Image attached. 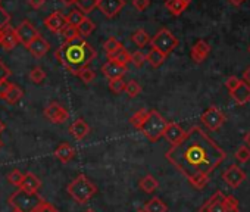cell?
Wrapping results in <instances>:
<instances>
[{
    "label": "cell",
    "instance_id": "6da1fadb",
    "mask_svg": "<svg viewBox=\"0 0 250 212\" xmlns=\"http://www.w3.org/2000/svg\"><path fill=\"white\" fill-rule=\"evenodd\" d=\"M165 158L191 186L202 190L209 183L210 172L224 162L227 153L200 127L194 126L178 145L169 148Z\"/></svg>",
    "mask_w": 250,
    "mask_h": 212
},
{
    "label": "cell",
    "instance_id": "7a4b0ae2",
    "mask_svg": "<svg viewBox=\"0 0 250 212\" xmlns=\"http://www.w3.org/2000/svg\"><path fill=\"white\" fill-rule=\"evenodd\" d=\"M55 56L59 61V64L63 65L71 74L78 75L84 68H87L93 62V59H96L97 52L90 43L80 37L72 42H65L56 50Z\"/></svg>",
    "mask_w": 250,
    "mask_h": 212
},
{
    "label": "cell",
    "instance_id": "3957f363",
    "mask_svg": "<svg viewBox=\"0 0 250 212\" xmlns=\"http://www.w3.org/2000/svg\"><path fill=\"white\" fill-rule=\"evenodd\" d=\"M199 212H240V205L235 196L218 190L199 208Z\"/></svg>",
    "mask_w": 250,
    "mask_h": 212
},
{
    "label": "cell",
    "instance_id": "277c9868",
    "mask_svg": "<svg viewBox=\"0 0 250 212\" xmlns=\"http://www.w3.org/2000/svg\"><path fill=\"white\" fill-rule=\"evenodd\" d=\"M66 191L77 203L84 205L97 193V187L93 181L88 180V177L80 174L66 186Z\"/></svg>",
    "mask_w": 250,
    "mask_h": 212
},
{
    "label": "cell",
    "instance_id": "5b68a950",
    "mask_svg": "<svg viewBox=\"0 0 250 212\" xmlns=\"http://www.w3.org/2000/svg\"><path fill=\"white\" fill-rule=\"evenodd\" d=\"M168 121L155 109L149 111V115L143 124V127L140 128V131L149 139V142L155 143L158 142L161 137H164L165 131H167V127H168Z\"/></svg>",
    "mask_w": 250,
    "mask_h": 212
},
{
    "label": "cell",
    "instance_id": "8992f818",
    "mask_svg": "<svg viewBox=\"0 0 250 212\" xmlns=\"http://www.w3.org/2000/svg\"><path fill=\"white\" fill-rule=\"evenodd\" d=\"M8 202L14 209L20 212H34L43 202V199L39 196V193H30L24 189H18L9 196Z\"/></svg>",
    "mask_w": 250,
    "mask_h": 212
},
{
    "label": "cell",
    "instance_id": "52a82bcc",
    "mask_svg": "<svg viewBox=\"0 0 250 212\" xmlns=\"http://www.w3.org/2000/svg\"><path fill=\"white\" fill-rule=\"evenodd\" d=\"M150 44H152L153 49H158V50H161L164 55L168 56L171 52H174V50L178 47V40H177V37H175L168 28H161V30L152 37Z\"/></svg>",
    "mask_w": 250,
    "mask_h": 212
},
{
    "label": "cell",
    "instance_id": "ba28073f",
    "mask_svg": "<svg viewBox=\"0 0 250 212\" xmlns=\"http://www.w3.org/2000/svg\"><path fill=\"white\" fill-rule=\"evenodd\" d=\"M227 117L216 108V106H209V108L202 114V123L212 131L219 130L224 123H225Z\"/></svg>",
    "mask_w": 250,
    "mask_h": 212
},
{
    "label": "cell",
    "instance_id": "9c48e42d",
    "mask_svg": "<svg viewBox=\"0 0 250 212\" xmlns=\"http://www.w3.org/2000/svg\"><path fill=\"white\" fill-rule=\"evenodd\" d=\"M44 117L53 123V124H63L69 118V112L63 108V106L58 102H52L46 106L44 109Z\"/></svg>",
    "mask_w": 250,
    "mask_h": 212
},
{
    "label": "cell",
    "instance_id": "30bf717a",
    "mask_svg": "<svg viewBox=\"0 0 250 212\" xmlns=\"http://www.w3.org/2000/svg\"><path fill=\"white\" fill-rule=\"evenodd\" d=\"M17 34H18V39H20V43L24 44L25 47H28L40 34L39 31L36 30V27L30 22V21H22L17 28Z\"/></svg>",
    "mask_w": 250,
    "mask_h": 212
},
{
    "label": "cell",
    "instance_id": "8fae6325",
    "mask_svg": "<svg viewBox=\"0 0 250 212\" xmlns=\"http://www.w3.org/2000/svg\"><path fill=\"white\" fill-rule=\"evenodd\" d=\"M222 180L231 187V189H237L241 186V183L246 180V172L237 167V165H231L229 168H227L222 172Z\"/></svg>",
    "mask_w": 250,
    "mask_h": 212
},
{
    "label": "cell",
    "instance_id": "7c38bea8",
    "mask_svg": "<svg viewBox=\"0 0 250 212\" xmlns=\"http://www.w3.org/2000/svg\"><path fill=\"white\" fill-rule=\"evenodd\" d=\"M125 6V0H99L97 8L106 18L116 17Z\"/></svg>",
    "mask_w": 250,
    "mask_h": 212
},
{
    "label": "cell",
    "instance_id": "4fadbf2b",
    "mask_svg": "<svg viewBox=\"0 0 250 212\" xmlns=\"http://www.w3.org/2000/svg\"><path fill=\"white\" fill-rule=\"evenodd\" d=\"M102 72L107 80H116V78H122L125 74H127V66L113 61V59H109L102 66Z\"/></svg>",
    "mask_w": 250,
    "mask_h": 212
},
{
    "label": "cell",
    "instance_id": "5bb4252c",
    "mask_svg": "<svg viewBox=\"0 0 250 212\" xmlns=\"http://www.w3.org/2000/svg\"><path fill=\"white\" fill-rule=\"evenodd\" d=\"M44 25L52 31V33H62L68 27L66 17H63L61 12H53L44 20Z\"/></svg>",
    "mask_w": 250,
    "mask_h": 212
},
{
    "label": "cell",
    "instance_id": "9a60e30c",
    "mask_svg": "<svg viewBox=\"0 0 250 212\" xmlns=\"http://www.w3.org/2000/svg\"><path fill=\"white\" fill-rule=\"evenodd\" d=\"M186 134H187V131L183 130L181 126H178L177 123H169L164 137L167 139V142L171 143V146H174V145H178L186 137Z\"/></svg>",
    "mask_w": 250,
    "mask_h": 212
},
{
    "label": "cell",
    "instance_id": "2e32d148",
    "mask_svg": "<svg viewBox=\"0 0 250 212\" xmlns=\"http://www.w3.org/2000/svg\"><path fill=\"white\" fill-rule=\"evenodd\" d=\"M209 53H210V46H209V43L205 42V40H197V42L193 44L191 52H190L191 59H193L196 64H202V62L209 56Z\"/></svg>",
    "mask_w": 250,
    "mask_h": 212
},
{
    "label": "cell",
    "instance_id": "e0dca14e",
    "mask_svg": "<svg viewBox=\"0 0 250 212\" xmlns=\"http://www.w3.org/2000/svg\"><path fill=\"white\" fill-rule=\"evenodd\" d=\"M69 134L75 139V140H83L90 134V126L83 120V118H77L71 126H69Z\"/></svg>",
    "mask_w": 250,
    "mask_h": 212
},
{
    "label": "cell",
    "instance_id": "ac0fdd59",
    "mask_svg": "<svg viewBox=\"0 0 250 212\" xmlns=\"http://www.w3.org/2000/svg\"><path fill=\"white\" fill-rule=\"evenodd\" d=\"M27 49H28V52H30L33 56H36V58H43V56L50 50V44H49L47 40H44L42 36H39Z\"/></svg>",
    "mask_w": 250,
    "mask_h": 212
},
{
    "label": "cell",
    "instance_id": "d6986e66",
    "mask_svg": "<svg viewBox=\"0 0 250 212\" xmlns=\"http://www.w3.org/2000/svg\"><path fill=\"white\" fill-rule=\"evenodd\" d=\"M55 158L58 159V161H61L62 164H68V162H71L72 159H74V156H75V149L69 145V143H61L58 148H56V150H55Z\"/></svg>",
    "mask_w": 250,
    "mask_h": 212
},
{
    "label": "cell",
    "instance_id": "ffe728a7",
    "mask_svg": "<svg viewBox=\"0 0 250 212\" xmlns=\"http://www.w3.org/2000/svg\"><path fill=\"white\" fill-rule=\"evenodd\" d=\"M231 97H232V99L235 100V103L240 105V106L249 103V102H250V85H249L247 83L241 81V84H240L234 91H231Z\"/></svg>",
    "mask_w": 250,
    "mask_h": 212
},
{
    "label": "cell",
    "instance_id": "44dd1931",
    "mask_svg": "<svg viewBox=\"0 0 250 212\" xmlns=\"http://www.w3.org/2000/svg\"><path fill=\"white\" fill-rule=\"evenodd\" d=\"M42 187V181L39 180L37 175H34L33 172H25L24 174V178H22V183L20 186V189H24L30 193H37L39 189Z\"/></svg>",
    "mask_w": 250,
    "mask_h": 212
},
{
    "label": "cell",
    "instance_id": "7402d4cb",
    "mask_svg": "<svg viewBox=\"0 0 250 212\" xmlns=\"http://www.w3.org/2000/svg\"><path fill=\"white\" fill-rule=\"evenodd\" d=\"M20 43V39H18V34H17V30L12 28L11 25L6 27L3 30V42H2V47L5 50H12L17 44Z\"/></svg>",
    "mask_w": 250,
    "mask_h": 212
},
{
    "label": "cell",
    "instance_id": "603a6c76",
    "mask_svg": "<svg viewBox=\"0 0 250 212\" xmlns=\"http://www.w3.org/2000/svg\"><path fill=\"white\" fill-rule=\"evenodd\" d=\"M191 0H167L165 2V8L168 9V12L174 17L181 15L190 5Z\"/></svg>",
    "mask_w": 250,
    "mask_h": 212
},
{
    "label": "cell",
    "instance_id": "cb8c5ba5",
    "mask_svg": "<svg viewBox=\"0 0 250 212\" xmlns=\"http://www.w3.org/2000/svg\"><path fill=\"white\" fill-rule=\"evenodd\" d=\"M165 59H167V55H164L161 50L153 49V47L150 49L149 53H146V62H149V65L153 68H159L165 62Z\"/></svg>",
    "mask_w": 250,
    "mask_h": 212
},
{
    "label": "cell",
    "instance_id": "d4e9b609",
    "mask_svg": "<svg viewBox=\"0 0 250 212\" xmlns=\"http://www.w3.org/2000/svg\"><path fill=\"white\" fill-rule=\"evenodd\" d=\"M139 187H140L145 193H155V190H158V187H159V181H158L153 175L147 174V175H145V177L139 181Z\"/></svg>",
    "mask_w": 250,
    "mask_h": 212
},
{
    "label": "cell",
    "instance_id": "484cf974",
    "mask_svg": "<svg viewBox=\"0 0 250 212\" xmlns=\"http://www.w3.org/2000/svg\"><path fill=\"white\" fill-rule=\"evenodd\" d=\"M143 209L146 212H168V206L167 203H164L161 197H152L150 200L146 202Z\"/></svg>",
    "mask_w": 250,
    "mask_h": 212
},
{
    "label": "cell",
    "instance_id": "4316f807",
    "mask_svg": "<svg viewBox=\"0 0 250 212\" xmlns=\"http://www.w3.org/2000/svg\"><path fill=\"white\" fill-rule=\"evenodd\" d=\"M131 40L134 42V44H136L137 47H146V46L152 42L150 36H149L147 31L143 30V28L136 30V31L133 33V36H131Z\"/></svg>",
    "mask_w": 250,
    "mask_h": 212
},
{
    "label": "cell",
    "instance_id": "83f0119b",
    "mask_svg": "<svg viewBox=\"0 0 250 212\" xmlns=\"http://www.w3.org/2000/svg\"><path fill=\"white\" fill-rule=\"evenodd\" d=\"M122 47H124V46H122L115 37H110V39H107V40L103 43V50H104V53H106L109 58L113 56L115 53H118Z\"/></svg>",
    "mask_w": 250,
    "mask_h": 212
},
{
    "label": "cell",
    "instance_id": "f1b7e54d",
    "mask_svg": "<svg viewBox=\"0 0 250 212\" xmlns=\"http://www.w3.org/2000/svg\"><path fill=\"white\" fill-rule=\"evenodd\" d=\"M147 115H149V111H146V109H139L136 114H133L131 115V118H130V124L133 126V127H136V128H142L143 127V124H145V121H146V118H147Z\"/></svg>",
    "mask_w": 250,
    "mask_h": 212
},
{
    "label": "cell",
    "instance_id": "f546056e",
    "mask_svg": "<svg viewBox=\"0 0 250 212\" xmlns=\"http://www.w3.org/2000/svg\"><path fill=\"white\" fill-rule=\"evenodd\" d=\"M85 18H87V17H85L81 11H78V9H74V11H71V12L66 15L68 25H71V27H77V28H78V25H80Z\"/></svg>",
    "mask_w": 250,
    "mask_h": 212
},
{
    "label": "cell",
    "instance_id": "4dcf8cb0",
    "mask_svg": "<svg viewBox=\"0 0 250 212\" xmlns=\"http://www.w3.org/2000/svg\"><path fill=\"white\" fill-rule=\"evenodd\" d=\"M22 96H24V91H22V88L21 87H18L17 84H14L12 85V88L9 90V93H8V96H6V102L9 103V105H15V103H18L21 99H22Z\"/></svg>",
    "mask_w": 250,
    "mask_h": 212
},
{
    "label": "cell",
    "instance_id": "1f68e13d",
    "mask_svg": "<svg viewBox=\"0 0 250 212\" xmlns=\"http://www.w3.org/2000/svg\"><path fill=\"white\" fill-rule=\"evenodd\" d=\"M94 28H96V24L90 20V18H85L80 25H78V33H80V37H87V36H90L93 31H94Z\"/></svg>",
    "mask_w": 250,
    "mask_h": 212
},
{
    "label": "cell",
    "instance_id": "d6a6232c",
    "mask_svg": "<svg viewBox=\"0 0 250 212\" xmlns=\"http://www.w3.org/2000/svg\"><path fill=\"white\" fill-rule=\"evenodd\" d=\"M97 3H99V0H77V8L78 11H81L84 15L91 12L94 8H97Z\"/></svg>",
    "mask_w": 250,
    "mask_h": 212
},
{
    "label": "cell",
    "instance_id": "836d02e7",
    "mask_svg": "<svg viewBox=\"0 0 250 212\" xmlns=\"http://www.w3.org/2000/svg\"><path fill=\"white\" fill-rule=\"evenodd\" d=\"M142 91V85L136 81V80H130L125 84V93H127L130 97H137Z\"/></svg>",
    "mask_w": 250,
    "mask_h": 212
},
{
    "label": "cell",
    "instance_id": "e575fe53",
    "mask_svg": "<svg viewBox=\"0 0 250 212\" xmlns=\"http://www.w3.org/2000/svg\"><path fill=\"white\" fill-rule=\"evenodd\" d=\"M30 80H31L34 84H42V83L46 80V72L43 71L42 66H34V68L30 71Z\"/></svg>",
    "mask_w": 250,
    "mask_h": 212
},
{
    "label": "cell",
    "instance_id": "d590c367",
    "mask_svg": "<svg viewBox=\"0 0 250 212\" xmlns=\"http://www.w3.org/2000/svg\"><path fill=\"white\" fill-rule=\"evenodd\" d=\"M234 158H235L238 162H243V164L249 162V161H250V148L246 146V145H244V146H240V148L235 150Z\"/></svg>",
    "mask_w": 250,
    "mask_h": 212
},
{
    "label": "cell",
    "instance_id": "8d00e7d4",
    "mask_svg": "<svg viewBox=\"0 0 250 212\" xmlns=\"http://www.w3.org/2000/svg\"><path fill=\"white\" fill-rule=\"evenodd\" d=\"M109 59H113V61H116V62H119V64H122V65H127L128 62H131V55L122 47L118 53H115V55L110 56Z\"/></svg>",
    "mask_w": 250,
    "mask_h": 212
},
{
    "label": "cell",
    "instance_id": "74e56055",
    "mask_svg": "<svg viewBox=\"0 0 250 212\" xmlns=\"http://www.w3.org/2000/svg\"><path fill=\"white\" fill-rule=\"evenodd\" d=\"M61 34H62V37H63V40H65V42H72V40L80 39L78 28H77V27H71V25H68V27H66Z\"/></svg>",
    "mask_w": 250,
    "mask_h": 212
},
{
    "label": "cell",
    "instance_id": "f35d334b",
    "mask_svg": "<svg viewBox=\"0 0 250 212\" xmlns=\"http://www.w3.org/2000/svg\"><path fill=\"white\" fill-rule=\"evenodd\" d=\"M22 178H24V174H22L20 170H12V171L6 175V180H8L11 184L17 186V187H20V186H21Z\"/></svg>",
    "mask_w": 250,
    "mask_h": 212
},
{
    "label": "cell",
    "instance_id": "ab89813d",
    "mask_svg": "<svg viewBox=\"0 0 250 212\" xmlns=\"http://www.w3.org/2000/svg\"><path fill=\"white\" fill-rule=\"evenodd\" d=\"M125 83L122 78H116V80H109V88L110 91H113L115 94H119L122 91H125Z\"/></svg>",
    "mask_w": 250,
    "mask_h": 212
},
{
    "label": "cell",
    "instance_id": "60d3db41",
    "mask_svg": "<svg viewBox=\"0 0 250 212\" xmlns=\"http://www.w3.org/2000/svg\"><path fill=\"white\" fill-rule=\"evenodd\" d=\"M83 83H85V84H90V83H93V80L96 78V72L91 69V68H84L78 75H77Z\"/></svg>",
    "mask_w": 250,
    "mask_h": 212
},
{
    "label": "cell",
    "instance_id": "b9f144b4",
    "mask_svg": "<svg viewBox=\"0 0 250 212\" xmlns=\"http://www.w3.org/2000/svg\"><path fill=\"white\" fill-rule=\"evenodd\" d=\"M131 62L134 64V66L140 68L145 65L146 62V53H143L142 50H136L134 53H131Z\"/></svg>",
    "mask_w": 250,
    "mask_h": 212
},
{
    "label": "cell",
    "instance_id": "7bdbcfd3",
    "mask_svg": "<svg viewBox=\"0 0 250 212\" xmlns=\"http://www.w3.org/2000/svg\"><path fill=\"white\" fill-rule=\"evenodd\" d=\"M9 22H11V15L0 6V31H3L6 27H9Z\"/></svg>",
    "mask_w": 250,
    "mask_h": 212
},
{
    "label": "cell",
    "instance_id": "ee69618b",
    "mask_svg": "<svg viewBox=\"0 0 250 212\" xmlns=\"http://www.w3.org/2000/svg\"><path fill=\"white\" fill-rule=\"evenodd\" d=\"M240 84H241V80H240L237 75H231V77H228V78H227V81H225V87L229 90V93H231V91H234Z\"/></svg>",
    "mask_w": 250,
    "mask_h": 212
},
{
    "label": "cell",
    "instance_id": "f6af8a7d",
    "mask_svg": "<svg viewBox=\"0 0 250 212\" xmlns=\"http://www.w3.org/2000/svg\"><path fill=\"white\" fill-rule=\"evenodd\" d=\"M12 83L11 81H8V80H5V81H0V99H6V96H8V93H9V90L12 88Z\"/></svg>",
    "mask_w": 250,
    "mask_h": 212
},
{
    "label": "cell",
    "instance_id": "bcb514c9",
    "mask_svg": "<svg viewBox=\"0 0 250 212\" xmlns=\"http://www.w3.org/2000/svg\"><path fill=\"white\" fill-rule=\"evenodd\" d=\"M34 212H59V211H58V209L55 208V205H52L50 202L43 200Z\"/></svg>",
    "mask_w": 250,
    "mask_h": 212
},
{
    "label": "cell",
    "instance_id": "7dc6e473",
    "mask_svg": "<svg viewBox=\"0 0 250 212\" xmlns=\"http://www.w3.org/2000/svg\"><path fill=\"white\" fill-rule=\"evenodd\" d=\"M133 6L139 11L143 12L150 6V0H133Z\"/></svg>",
    "mask_w": 250,
    "mask_h": 212
},
{
    "label": "cell",
    "instance_id": "c3c4849f",
    "mask_svg": "<svg viewBox=\"0 0 250 212\" xmlns=\"http://www.w3.org/2000/svg\"><path fill=\"white\" fill-rule=\"evenodd\" d=\"M12 72H11V69L0 61V81H5V80H8L9 78V75H11Z\"/></svg>",
    "mask_w": 250,
    "mask_h": 212
},
{
    "label": "cell",
    "instance_id": "681fc988",
    "mask_svg": "<svg viewBox=\"0 0 250 212\" xmlns=\"http://www.w3.org/2000/svg\"><path fill=\"white\" fill-rule=\"evenodd\" d=\"M46 0H28V5L34 9H40L44 5Z\"/></svg>",
    "mask_w": 250,
    "mask_h": 212
},
{
    "label": "cell",
    "instance_id": "f907efd6",
    "mask_svg": "<svg viewBox=\"0 0 250 212\" xmlns=\"http://www.w3.org/2000/svg\"><path fill=\"white\" fill-rule=\"evenodd\" d=\"M243 81L250 85V66L243 71Z\"/></svg>",
    "mask_w": 250,
    "mask_h": 212
},
{
    "label": "cell",
    "instance_id": "816d5d0a",
    "mask_svg": "<svg viewBox=\"0 0 250 212\" xmlns=\"http://www.w3.org/2000/svg\"><path fill=\"white\" fill-rule=\"evenodd\" d=\"M243 142H244V145H246V146H249V148H250V131L244 134V137H243Z\"/></svg>",
    "mask_w": 250,
    "mask_h": 212
},
{
    "label": "cell",
    "instance_id": "f5cc1de1",
    "mask_svg": "<svg viewBox=\"0 0 250 212\" xmlns=\"http://www.w3.org/2000/svg\"><path fill=\"white\" fill-rule=\"evenodd\" d=\"M61 2H62L63 5L69 6V5H75V3H77V0H61Z\"/></svg>",
    "mask_w": 250,
    "mask_h": 212
},
{
    "label": "cell",
    "instance_id": "db71d44e",
    "mask_svg": "<svg viewBox=\"0 0 250 212\" xmlns=\"http://www.w3.org/2000/svg\"><path fill=\"white\" fill-rule=\"evenodd\" d=\"M243 2H244V0H229V3L234 5V6H240V5H243Z\"/></svg>",
    "mask_w": 250,
    "mask_h": 212
},
{
    "label": "cell",
    "instance_id": "11a10c76",
    "mask_svg": "<svg viewBox=\"0 0 250 212\" xmlns=\"http://www.w3.org/2000/svg\"><path fill=\"white\" fill-rule=\"evenodd\" d=\"M3 130H5V124H3L2 121H0V134L3 133Z\"/></svg>",
    "mask_w": 250,
    "mask_h": 212
},
{
    "label": "cell",
    "instance_id": "9f6ffc18",
    "mask_svg": "<svg viewBox=\"0 0 250 212\" xmlns=\"http://www.w3.org/2000/svg\"><path fill=\"white\" fill-rule=\"evenodd\" d=\"M2 42H3V31H0V46H2Z\"/></svg>",
    "mask_w": 250,
    "mask_h": 212
},
{
    "label": "cell",
    "instance_id": "6f0895ef",
    "mask_svg": "<svg viewBox=\"0 0 250 212\" xmlns=\"http://www.w3.org/2000/svg\"><path fill=\"white\" fill-rule=\"evenodd\" d=\"M84 212H96V211H94V209H91V208H88V209H85Z\"/></svg>",
    "mask_w": 250,
    "mask_h": 212
},
{
    "label": "cell",
    "instance_id": "680465c9",
    "mask_svg": "<svg viewBox=\"0 0 250 212\" xmlns=\"http://www.w3.org/2000/svg\"><path fill=\"white\" fill-rule=\"evenodd\" d=\"M3 148V142H2V139H0V149Z\"/></svg>",
    "mask_w": 250,
    "mask_h": 212
},
{
    "label": "cell",
    "instance_id": "91938a15",
    "mask_svg": "<svg viewBox=\"0 0 250 212\" xmlns=\"http://www.w3.org/2000/svg\"><path fill=\"white\" fill-rule=\"evenodd\" d=\"M137 212H146L145 209H140V211H137Z\"/></svg>",
    "mask_w": 250,
    "mask_h": 212
},
{
    "label": "cell",
    "instance_id": "94428289",
    "mask_svg": "<svg viewBox=\"0 0 250 212\" xmlns=\"http://www.w3.org/2000/svg\"><path fill=\"white\" fill-rule=\"evenodd\" d=\"M14 212H20V211H17V209H14Z\"/></svg>",
    "mask_w": 250,
    "mask_h": 212
},
{
    "label": "cell",
    "instance_id": "6125c7cd",
    "mask_svg": "<svg viewBox=\"0 0 250 212\" xmlns=\"http://www.w3.org/2000/svg\"><path fill=\"white\" fill-rule=\"evenodd\" d=\"M249 52H250V47H249Z\"/></svg>",
    "mask_w": 250,
    "mask_h": 212
}]
</instances>
